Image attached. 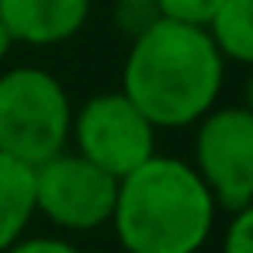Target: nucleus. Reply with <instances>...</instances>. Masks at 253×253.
<instances>
[{
  "label": "nucleus",
  "mask_w": 253,
  "mask_h": 253,
  "mask_svg": "<svg viewBox=\"0 0 253 253\" xmlns=\"http://www.w3.org/2000/svg\"><path fill=\"white\" fill-rule=\"evenodd\" d=\"M208 39L222 59L250 63L253 59V0H222L205 25Z\"/></svg>",
  "instance_id": "9"
},
{
  "label": "nucleus",
  "mask_w": 253,
  "mask_h": 253,
  "mask_svg": "<svg viewBox=\"0 0 253 253\" xmlns=\"http://www.w3.org/2000/svg\"><path fill=\"white\" fill-rule=\"evenodd\" d=\"M198 173L215 205L239 211L253 201V115L250 108L205 111L198 118Z\"/></svg>",
  "instance_id": "6"
},
{
  "label": "nucleus",
  "mask_w": 253,
  "mask_h": 253,
  "mask_svg": "<svg viewBox=\"0 0 253 253\" xmlns=\"http://www.w3.org/2000/svg\"><path fill=\"white\" fill-rule=\"evenodd\" d=\"M222 52L201 25L160 18L132 39L122 94L156 128H184L211 111L222 90Z\"/></svg>",
  "instance_id": "1"
},
{
  "label": "nucleus",
  "mask_w": 253,
  "mask_h": 253,
  "mask_svg": "<svg viewBox=\"0 0 253 253\" xmlns=\"http://www.w3.org/2000/svg\"><path fill=\"white\" fill-rule=\"evenodd\" d=\"M70 135L77 139L80 156L108 170L111 177H125L128 170H135L142 160L153 156L156 146V125L122 90L90 97L70 118Z\"/></svg>",
  "instance_id": "4"
},
{
  "label": "nucleus",
  "mask_w": 253,
  "mask_h": 253,
  "mask_svg": "<svg viewBox=\"0 0 253 253\" xmlns=\"http://www.w3.org/2000/svg\"><path fill=\"white\" fill-rule=\"evenodd\" d=\"M225 253H253V208L232 211V222L225 229Z\"/></svg>",
  "instance_id": "12"
},
{
  "label": "nucleus",
  "mask_w": 253,
  "mask_h": 253,
  "mask_svg": "<svg viewBox=\"0 0 253 253\" xmlns=\"http://www.w3.org/2000/svg\"><path fill=\"white\" fill-rule=\"evenodd\" d=\"M160 4L156 0H115V25L122 35L139 39L146 28H153L160 21Z\"/></svg>",
  "instance_id": "10"
},
{
  "label": "nucleus",
  "mask_w": 253,
  "mask_h": 253,
  "mask_svg": "<svg viewBox=\"0 0 253 253\" xmlns=\"http://www.w3.org/2000/svg\"><path fill=\"white\" fill-rule=\"evenodd\" d=\"M111 222L125 253H198L215 222V198L191 163L153 153L118 177Z\"/></svg>",
  "instance_id": "2"
},
{
  "label": "nucleus",
  "mask_w": 253,
  "mask_h": 253,
  "mask_svg": "<svg viewBox=\"0 0 253 253\" xmlns=\"http://www.w3.org/2000/svg\"><path fill=\"white\" fill-rule=\"evenodd\" d=\"M35 211L63 229H97L111 222L118 177L94 167L80 153H56L32 167Z\"/></svg>",
  "instance_id": "5"
},
{
  "label": "nucleus",
  "mask_w": 253,
  "mask_h": 253,
  "mask_svg": "<svg viewBox=\"0 0 253 253\" xmlns=\"http://www.w3.org/2000/svg\"><path fill=\"white\" fill-rule=\"evenodd\" d=\"M70 118V97L52 73L18 66L0 77V153L39 167L63 153Z\"/></svg>",
  "instance_id": "3"
},
{
  "label": "nucleus",
  "mask_w": 253,
  "mask_h": 253,
  "mask_svg": "<svg viewBox=\"0 0 253 253\" xmlns=\"http://www.w3.org/2000/svg\"><path fill=\"white\" fill-rule=\"evenodd\" d=\"M35 215V180L32 167L0 153V253H4Z\"/></svg>",
  "instance_id": "8"
},
{
  "label": "nucleus",
  "mask_w": 253,
  "mask_h": 253,
  "mask_svg": "<svg viewBox=\"0 0 253 253\" xmlns=\"http://www.w3.org/2000/svg\"><path fill=\"white\" fill-rule=\"evenodd\" d=\"M4 253H80L73 243L52 239V236H32V239H14Z\"/></svg>",
  "instance_id": "13"
},
{
  "label": "nucleus",
  "mask_w": 253,
  "mask_h": 253,
  "mask_svg": "<svg viewBox=\"0 0 253 253\" xmlns=\"http://www.w3.org/2000/svg\"><path fill=\"white\" fill-rule=\"evenodd\" d=\"M11 45H14V39H11V32L4 28V21H0V59L11 52Z\"/></svg>",
  "instance_id": "14"
},
{
  "label": "nucleus",
  "mask_w": 253,
  "mask_h": 253,
  "mask_svg": "<svg viewBox=\"0 0 253 253\" xmlns=\"http://www.w3.org/2000/svg\"><path fill=\"white\" fill-rule=\"evenodd\" d=\"M90 14V0H0V21L14 42L56 45L73 39Z\"/></svg>",
  "instance_id": "7"
},
{
  "label": "nucleus",
  "mask_w": 253,
  "mask_h": 253,
  "mask_svg": "<svg viewBox=\"0 0 253 253\" xmlns=\"http://www.w3.org/2000/svg\"><path fill=\"white\" fill-rule=\"evenodd\" d=\"M160 14L170 21H184V25H208V18L215 14V7L222 0H156Z\"/></svg>",
  "instance_id": "11"
}]
</instances>
